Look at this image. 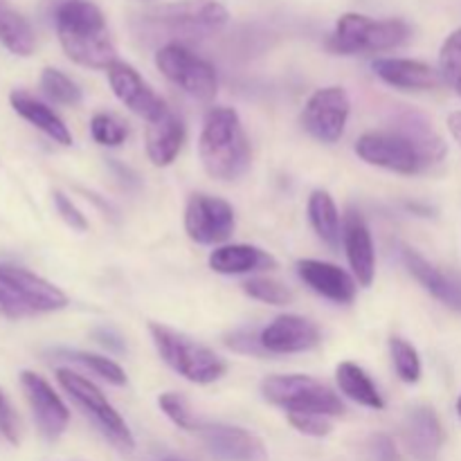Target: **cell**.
<instances>
[{
  "instance_id": "cell-3",
  "label": "cell",
  "mask_w": 461,
  "mask_h": 461,
  "mask_svg": "<svg viewBox=\"0 0 461 461\" xmlns=\"http://www.w3.org/2000/svg\"><path fill=\"white\" fill-rule=\"evenodd\" d=\"M50 16L63 52L77 66L108 70L117 61L106 16L93 0H52Z\"/></svg>"
},
{
  "instance_id": "cell-32",
  "label": "cell",
  "mask_w": 461,
  "mask_h": 461,
  "mask_svg": "<svg viewBox=\"0 0 461 461\" xmlns=\"http://www.w3.org/2000/svg\"><path fill=\"white\" fill-rule=\"evenodd\" d=\"M243 291L246 295H250L252 300L266 302V304L273 306H284L293 302V291L288 286H284L277 279L268 277H252L243 284Z\"/></svg>"
},
{
  "instance_id": "cell-22",
  "label": "cell",
  "mask_w": 461,
  "mask_h": 461,
  "mask_svg": "<svg viewBox=\"0 0 461 461\" xmlns=\"http://www.w3.org/2000/svg\"><path fill=\"white\" fill-rule=\"evenodd\" d=\"M185 124L174 111H167L156 122H149L147 133V156L156 167H169L178 158L185 142Z\"/></svg>"
},
{
  "instance_id": "cell-18",
  "label": "cell",
  "mask_w": 461,
  "mask_h": 461,
  "mask_svg": "<svg viewBox=\"0 0 461 461\" xmlns=\"http://www.w3.org/2000/svg\"><path fill=\"white\" fill-rule=\"evenodd\" d=\"M342 241H345L347 259L354 270V277L358 279L360 286H372L374 275H376V255H374L372 232H369L367 221L363 219L360 212H347Z\"/></svg>"
},
{
  "instance_id": "cell-2",
  "label": "cell",
  "mask_w": 461,
  "mask_h": 461,
  "mask_svg": "<svg viewBox=\"0 0 461 461\" xmlns=\"http://www.w3.org/2000/svg\"><path fill=\"white\" fill-rule=\"evenodd\" d=\"M228 21L230 14L221 0H176L135 14L131 30L144 45H185L219 34Z\"/></svg>"
},
{
  "instance_id": "cell-30",
  "label": "cell",
  "mask_w": 461,
  "mask_h": 461,
  "mask_svg": "<svg viewBox=\"0 0 461 461\" xmlns=\"http://www.w3.org/2000/svg\"><path fill=\"white\" fill-rule=\"evenodd\" d=\"M390 354L401 381L408 383V385H414V383L421 381V358H419V351L408 340H403V338H392Z\"/></svg>"
},
{
  "instance_id": "cell-40",
  "label": "cell",
  "mask_w": 461,
  "mask_h": 461,
  "mask_svg": "<svg viewBox=\"0 0 461 461\" xmlns=\"http://www.w3.org/2000/svg\"><path fill=\"white\" fill-rule=\"evenodd\" d=\"M97 338H99V342H102L104 347H111V349H115V351L124 349V342H122V338L115 336L113 331H108V329H102V331H97Z\"/></svg>"
},
{
  "instance_id": "cell-43",
  "label": "cell",
  "mask_w": 461,
  "mask_h": 461,
  "mask_svg": "<svg viewBox=\"0 0 461 461\" xmlns=\"http://www.w3.org/2000/svg\"><path fill=\"white\" fill-rule=\"evenodd\" d=\"M457 412H459V417H461V396H459V401H457Z\"/></svg>"
},
{
  "instance_id": "cell-17",
  "label": "cell",
  "mask_w": 461,
  "mask_h": 461,
  "mask_svg": "<svg viewBox=\"0 0 461 461\" xmlns=\"http://www.w3.org/2000/svg\"><path fill=\"white\" fill-rule=\"evenodd\" d=\"M297 275L313 293L336 304H351L356 300V279L340 266L318 259L297 261Z\"/></svg>"
},
{
  "instance_id": "cell-20",
  "label": "cell",
  "mask_w": 461,
  "mask_h": 461,
  "mask_svg": "<svg viewBox=\"0 0 461 461\" xmlns=\"http://www.w3.org/2000/svg\"><path fill=\"white\" fill-rule=\"evenodd\" d=\"M403 439L417 461H435L444 446V428L435 410L428 405L412 408L403 423Z\"/></svg>"
},
{
  "instance_id": "cell-21",
  "label": "cell",
  "mask_w": 461,
  "mask_h": 461,
  "mask_svg": "<svg viewBox=\"0 0 461 461\" xmlns=\"http://www.w3.org/2000/svg\"><path fill=\"white\" fill-rule=\"evenodd\" d=\"M372 68L378 79H383L387 86L399 90H435L444 81L439 70H435L428 63L417 61V59L385 57L376 59Z\"/></svg>"
},
{
  "instance_id": "cell-7",
  "label": "cell",
  "mask_w": 461,
  "mask_h": 461,
  "mask_svg": "<svg viewBox=\"0 0 461 461\" xmlns=\"http://www.w3.org/2000/svg\"><path fill=\"white\" fill-rule=\"evenodd\" d=\"M410 36L412 30L399 18L376 21L365 14H342L329 39V48L336 54L385 52L408 43Z\"/></svg>"
},
{
  "instance_id": "cell-19",
  "label": "cell",
  "mask_w": 461,
  "mask_h": 461,
  "mask_svg": "<svg viewBox=\"0 0 461 461\" xmlns=\"http://www.w3.org/2000/svg\"><path fill=\"white\" fill-rule=\"evenodd\" d=\"M401 261H403V266L408 268V273L412 275L432 297H437V300H439L441 304L448 306V309L459 311L461 313V282L457 277L437 268V266L430 264L426 257L419 255L414 248H401Z\"/></svg>"
},
{
  "instance_id": "cell-16",
  "label": "cell",
  "mask_w": 461,
  "mask_h": 461,
  "mask_svg": "<svg viewBox=\"0 0 461 461\" xmlns=\"http://www.w3.org/2000/svg\"><path fill=\"white\" fill-rule=\"evenodd\" d=\"M320 329L302 315H279L261 329V345L268 354H302L320 345Z\"/></svg>"
},
{
  "instance_id": "cell-34",
  "label": "cell",
  "mask_w": 461,
  "mask_h": 461,
  "mask_svg": "<svg viewBox=\"0 0 461 461\" xmlns=\"http://www.w3.org/2000/svg\"><path fill=\"white\" fill-rule=\"evenodd\" d=\"M439 75L446 84L453 86L461 77V27L444 41L439 52Z\"/></svg>"
},
{
  "instance_id": "cell-15",
  "label": "cell",
  "mask_w": 461,
  "mask_h": 461,
  "mask_svg": "<svg viewBox=\"0 0 461 461\" xmlns=\"http://www.w3.org/2000/svg\"><path fill=\"white\" fill-rule=\"evenodd\" d=\"M21 385L27 401H30L32 414H34V421L39 426L41 435L50 441L59 439L66 432L68 423H70V410L66 408L61 396L36 372H23Z\"/></svg>"
},
{
  "instance_id": "cell-31",
  "label": "cell",
  "mask_w": 461,
  "mask_h": 461,
  "mask_svg": "<svg viewBox=\"0 0 461 461\" xmlns=\"http://www.w3.org/2000/svg\"><path fill=\"white\" fill-rule=\"evenodd\" d=\"M90 135L102 147H120L129 138V126L113 113H97L90 120Z\"/></svg>"
},
{
  "instance_id": "cell-33",
  "label": "cell",
  "mask_w": 461,
  "mask_h": 461,
  "mask_svg": "<svg viewBox=\"0 0 461 461\" xmlns=\"http://www.w3.org/2000/svg\"><path fill=\"white\" fill-rule=\"evenodd\" d=\"M158 405H160L162 412L169 417V421L174 423V426H178L180 430H187V432H194L196 430V426L201 421L198 419H194V412L192 408H189L187 399L180 394H176V392H167V394H160V399H158Z\"/></svg>"
},
{
  "instance_id": "cell-5",
  "label": "cell",
  "mask_w": 461,
  "mask_h": 461,
  "mask_svg": "<svg viewBox=\"0 0 461 461\" xmlns=\"http://www.w3.org/2000/svg\"><path fill=\"white\" fill-rule=\"evenodd\" d=\"M68 306V295L48 279L18 266L0 264V315L7 320L36 318Z\"/></svg>"
},
{
  "instance_id": "cell-8",
  "label": "cell",
  "mask_w": 461,
  "mask_h": 461,
  "mask_svg": "<svg viewBox=\"0 0 461 461\" xmlns=\"http://www.w3.org/2000/svg\"><path fill=\"white\" fill-rule=\"evenodd\" d=\"M261 394L268 403L286 410L288 414H322L329 419L345 414V405L331 387L302 374L264 378Z\"/></svg>"
},
{
  "instance_id": "cell-38",
  "label": "cell",
  "mask_w": 461,
  "mask_h": 461,
  "mask_svg": "<svg viewBox=\"0 0 461 461\" xmlns=\"http://www.w3.org/2000/svg\"><path fill=\"white\" fill-rule=\"evenodd\" d=\"M0 435L12 446L21 444V421H18L12 403L5 399L3 390H0Z\"/></svg>"
},
{
  "instance_id": "cell-42",
  "label": "cell",
  "mask_w": 461,
  "mask_h": 461,
  "mask_svg": "<svg viewBox=\"0 0 461 461\" xmlns=\"http://www.w3.org/2000/svg\"><path fill=\"white\" fill-rule=\"evenodd\" d=\"M453 88H455V93H457L459 97H461V77H459L457 81H455V84H453Z\"/></svg>"
},
{
  "instance_id": "cell-9",
  "label": "cell",
  "mask_w": 461,
  "mask_h": 461,
  "mask_svg": "<svg viewBox=\"0 0 461 461\" xmlns=\"http://www.w3.org/2000/svg\"><path fill=\"white\" fill-rule=\"evenodd\" d=\"M57 381L59 385L63 387V392L75 401L77 408L95 423V428H97L120 453H131V450L135 448L133 432L129 430V426H126L124 419L120 417V412L108 403L104 392L99 390L93 381H88V378L81 376V374L72 372V369H59Z\"/></svg>"
},
{
  "instance_id": "cell-26",
  "label": "cell",
  "mask_w": 461,
  "mask_h": 461,
  "mask_svg": "<svg viewBox=\"0 0 461 461\" xmlns=\"http://www.w3.org/2000/svg\"><path fill=\"white\" fill-rule=\"evenodd\" d=\"M0 41L16 57H30L36 50V34L30 21L5 0H0Z\"/></svg>"
},
{
  "instance_id": "cell-29",
  "label": "cell",
  "mask_w": 461,
  "mask_h": 461,
  "mask_svg": "<svg viewBox=\"0 0 461 461\" xmlns=\"http://www.w3.org/2000/svg\"><path fill=\"white\" fill-rule=\"evenodd\" d=\"M41 88L54 104H61V106H77L84 99L79 86L57 68H45L41 72Z\"/></svg>"
},
{
  "instance_id": "cell-12",
  "label": "cell",
  "mask_w": 461,
  "mask_h": 461,
  "mask_svg": "<svg viewBox=\"0 0 461 461\" xmlns=\"http://www.w3.org/2000/svg\"><path fill=\"white\" fill-rule=\"evenodd\" d=\"M234 210L228 201L207 194H194L185 210V230L201 246H216L232 237Z\"/></svg>"
},
{
  "instance_id": "cell-28",
  "label": "cell",
  "mask_w": 461,
  "mask_h": 461,
  "mask_svg": "<svg viewBox=\"0 0 461 461\" xmlns=\"http://www.w3.org/2000/svg\"><path fill=\"white\" fill-rule=\"evenodd\" d=\"M57 356L59 358L70 360V363H77V365H81V367L90 369L95 376L104 378V381L111 383V385H115V387L126 385L124 369H122L115 360L106 358V356L88 354V351H75V349H59Z\"/></svg>"
},
{
  "instance_id": "cell-23",
  "label": "cell",
  "mask_w": 461,
  "mask_h": 461,
  "mask_svg": "<svg viewBox=\"0 0 461 461\" xmlns=\"http://www.w3.org/2000/svg\"><path fill=\"white\" fill-rule=\"evenodd\" d=\"M210 268L221 275H248L257 270L277 268V259L257 246L232 243V246H221L212 252Z\"/></svg>"
},
{
  "instance_id": "cell-10",
  "label": "cell",
  "mask_w": 461,
  "mask_h": 461,
  "mask_svg": "<svg viewBox=\"0 0 461 461\" xmlns=\"http://www.w3.org/2000/svg\"><path fill=\"white\" fill-rule=\"evenodd\" d=\"M156 66L171 84L198 102H212L219 93V77L214 66L194 54L187 45L169 43L158 48Z\"/></svg>"
},
{
  "instance_id": "cell-1",
  "label": "cell",
  "mask_w": 461,
  "mask_h": 461,
  "mask_svg": "<svg viewBox=\"0 0 461 461\" xmlns=\"http://www.w3.org/2000/svg\"><path fill=\"white\" fill-rule=\"evenodd\" d=\"M360 160L403 176H417L446 158V142L430 120L417 111L396 115L394 129L367 131L356 142Z\"/></svg>"
},
{
  "instance_id": "cell-39",
  "label": "cell",
  "mask_w": 461,
  "mask_h": 461,
  "mask_svg": "<svg viewBox=\"0 0 461 461\" xmlns=\"http://www.w3.org/2000/svg\"><path fill=\"white\" fill-rule=\"evenodd\" d=\"M367 448L374 461H401L394 441L387 435H374L372 439H369Z\"/></svg>"
},
{
  "instance_id": "cell-6",
  "label": "cell",
  "mask_w": 461,
  "mask_h": 461,
  "mask_svg": "<svg viewBox=\"0 0 461 461\" xmlns=\"http://www.w3.org/2000/svg\"><path fill=\"white\" fill-rule=\"evenodd\" d=\"M149 333H151V340L160 358L176 374L187 378L189 383L210 385V383L223 378L228 372V363L219 354H214L210 347L201 345L185 333L174 331V329L158 322L149 324Z\"/></svg>"
},
{
  "instance_id": "cell-27",
  "label": "cell",
  "mask_w": 461,
  "mask_h": 461,
  "mask_svg": "<svg viewBox=\"0 0 461 461\" xmlns=\"http://www.w3.org/2000/svg\"><path fill=\"white\" fill-rule=\"evenodd\" d=\"M309 221L313 225L315 234L327 243L329 248L340 246L342 237V225H340V212H338L336 203L329 196V192H318L311 194L309 198Z\"/></svg>"
},
{
  "instance_id": "cell-24",
  "label": "cell",
  "mask_w": 461,
  "mask_h": 461,
  "mask_svg": "<svg viewBox=\"0 0 461 461\" xmlns=\"http://www.w3.org/2000/svg\"><path fill=\"white\" fill-rule=\"evenodd\" d=\"M9 102H12V108L23 117V120H27L32 126L43 131V133L48 135V138H52L54 142L63 144V147H70L72 144L70 129L63 124L61 117H59L48 104L36 99L34 95H30L27 90H12Z\"/></svg>"
},
{
  "instance_id": "cell-11",
  "label": "cell",
  "mask_w": 461,
  "mask_h": 461,
  "mask_svg": "<svg viewBox=\"0 0 461 461\" xmlns=\"http://www.w3.org/2000/svg\"><path fill=\"white\" fill-rule=\"evenodd\" d=\"M349 95L340 86L315 90L302 111V126L311 138L324 144H336L345 135L349 120Z\"/></svg>"
},
{
  "instance_id": "cell-14",
  "label": "cell",
  "mask_w": 461,
  "mask_h": 461,
  "mask_svg": "<svg viewBox=\"0 0 461 461\" xmlns=\"http://www.w3.org/2000/svg\"><path fill=\"white\" fill-rule=\"evenodd\" d=\"M106 75L115 97L135 115L144 117L147 122H156L169 111V106L153 93L151 86L140 77V72L131 63L117 59L113 66H108Z\"/></svg>"
},
{
  "instance_id": "cell-4",
  "label": "cell",
  "mask_w": 461,
  "mask_h": 461,
  "mask_svg": "<svg viewBox=\"0 0 461 461\" xmlns=\"http://www.w3.org/2000/svg\"><path fill=\"white\" fill-rule=\"evenodd\" d=\"M198 153L207 174L221 183H232L250 169V140L234 108L219 106L207 113L198 140Z\"/></svg>"
},
{
  "instance_id": "cell-37",
  "label": "cell",
  "mask_w": 461,
  "mask_h": 461,
  "mask_svg": "<svg viewBox=\"0 0 461 461\" xmlns=\"http://www.w3.org/2000/svg\"><path fill=\"white\" fill-rule=\"evenodd\" d=\"M52 198H54V205H57V212L61 214V219L66 221L72 230H77V232H86V230H88V219L81 214L79 207H77L66 194L57 189V192L52 194Z\"/></svg>"
},
{
  "instance_id": "cell-13",
  "label": "cell",
  "mask_w": 461,
  "mask_h": 461,
  "mask_svg": "<svg viewBox=\"0 0 461 461\" xmlns=\"http://www.w3.org/2000/svg\"><path fill=\"white\" fill-rule=\"evenodd\" d=\"M198 437L207 453L219 461H268L264 441L252 432L228 423H198Z\"/></svg>"
},
{
  "instance_id": "cell-41",
  "label": "cell",
  "mask_w": 461,
  "mask_h": 461,
  "mask_svg": "<svg viewBox=\"0 0 461 461\" xmlns=\"http://www.w3.org/2000/svg\"><path fill=\"white\" fill-rule=\"evenodd\" d=\"M448 129H450V133H453V138L457 140V144L461 147V111L453 113V115L448 117Z\"/></svg>"
},
{
  "instance_id": "cell-25",
  "label": "cell",
  "mask_w": 461,
  "mask_h": 461,
  "mask_svg": "<svg viewBox=\"0 0 461 461\" xmlns=\"http://www.w3.org/2000/svg\"><path fill=\"white\" fill-rule=\"evenodd\" d=\"M336 381L342 394L349 396L351 401H356V403L363 405V408H369V410L385 408V401H383L381 392H378V387L374 385L369 374L365 372L360 365L340 363L336 369Z\"/></svg>"
},
{
  "instance_id": "cell-36",
  "label": "cell",
  "mask_w": 461,
  "mask_h": 461,
  "mask_svg": "<svg viewBox=\"0 0 461 461\" xmlns=\"http://www.w3.org/2000/svg\"><path fill=\"white\" fill-rule=\"evenodd\" d=\"M288 421L295 430L309 437H327L331 432V421L322 414H288Z\"/></svg>"
},
{
  "instance_id": "cell-35",
  "label": "cell",
  "mask_w": 461,
  "mask_h": 461,
  "mask_svg": "<svg viewBox=\"0 0 461 461\" xmlns=\"http://www.w3.org/2000/svg\"><path fill=\"white\" fill-rule=\"evenodd\" d=\"M225 345L230 349L239 351V354H252V356H266L268 351L261 345V331L255 329H241V331H234L232 336L225 340Z\"/></svg>"
}]
</instances>
